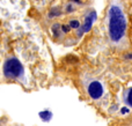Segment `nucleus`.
Segmentation results:
<instances>
[{
    "instance_id": "obj_3",
    "label": "nucleus",
    "mask_w": 132,
    "mask_h": 126,
    "mask_svg": "<svg viewBox=\"0 0 132 126\" xmlns=\"http://www.w3.org/2000/svg\"><path fill=\"white\" fill-rule=\"evenodd\" d=\"M2 73L6 79L9 80H20L24 75V68L21 61L16 57H8L4 62Z\"/></svg>"
},
{
    "instance_id": "obj_14",
    "label": "nucleus",
    "mask_w": 132,
    "mask_h": 126,
    "mask_svg": "<svg viewBox=\"0 0 132 126\" xmlns=\"http://www.w3.org/2000/svg\"><path fill=\"white\" fill-rule=\"evenodd\" d=\"M73 2H77V4H82L81 0H73Z\"/></svg>"
},
{
    "instance_id": "obj_2",
    "label": "nucleus",
    "mask_w": 132,
    "mask_h": 126,
    "mask_svg": "<svg viewBox=\"0 0 132 126\" xmlns=\"http://www.w3.org/2000/svg\"><path fill=\"white\" fill-rule=\"evenodd\" d=\"M82 87L86 92L87 96L97 104H107L108 102V93L105 89L103 82H101L98 79L92 78L86 75L82 79Z\"/></svg>"
},
{
    "instance_id": "obj_12",
    "label": "nucleus",
    "mask_w": 132,
    "mask_h": 126,
    "mask_svg": "<svg viewBox=\"0 0 132 126\" xmlns=\"http://www.w3.org/2000/svg\"><path fill=\"white\" fill-rule=\"evenodd\" d=\"M121 112L123 113V115H126V113H129V109L128 108H122L121 109Z\"/></svg>"
},
{
    "instance_id": "obj_6",
    "label": "nucleus",
    "mask_w": 132,
    "mask_h": 126,
    "mask_svg": "<svg viewBox=\"0 0 132 126\" xmlns=\"http://www.w3.org/2000/svg\"><path fill=\"white\" fill-rule=\"evenodd\" d=\"M51 31H52V35L56 37V38H59L60 37V32H62V24L59 23H55L51 27Z\"/></svg>"
},
{
    "instance_id": "obj_9",
    "label": "nucleus",
    "mask_w": 132,
    "mask_h": 126,
    "mask_svg": "<svg viewBox=\"0 0 132 126\" xmlns=\"http://www.w3.org/2000/svg\"><path fill=\"white\" fill-rule=\"evenodd\" d=\"M74 11H75V7L73 6L72 2H70V4H67L65 6V12L66 13H72V12H74Z\"/></svg>"
},
{
    "instance_id": "obj_10",
    "label": "nucleus",
    "mask_w": 132,
    "mask_h": 126,
    "mask_svg": "<svg viewBox=\"0 0 132 126\" xmlns=\"http://www.w3.org/2000/svg\"><path fill=\"white\" fill-rule=\"evenodd\" d=\"M71 25L70 24H62V32L63 34H68L71 31Z\"/></svg>"
},
{
    "instance_id": "obj_11",
    "label": "nucleus",
    "mask_w": 132,
    "mask_h": 126,
    "mask_svg": "<svg viewBox=\"0 0 132 126\" xmlns=\"http://www.w3.org/2000/svg\"><path fill=\"white\" fill-rule=\"evenodd\" d=\"M60 14H62V12L58 11V8H53V9H51V12H50V17H53V16H59Z\"/></svg>"
},
{
    "instance_id": "obj_7",
    "label": "nucleus",
    "mask_w": 132,
    "mask_h": 126,
    "mask_svg": "<svg viewBox=\"0 0 132 126\" xmlns=\"http://www.w3.org/2000/svg\"><path fill=\"white\" fill-rule=\"evenodd\" d=\"M39 117L42 118V119L44 120V122H49V120L52 118V113L50 112V111H41L39 112Z\"/></svg>"
},
{
    "instance_id": "obj_8",
    "label": "nucleus",
    "mask_w": 132,
    "mask_h": 126,
    "mask_svg": "<svg viewBox=\"0 0 132 126\" xmlns=\"http://www.w3.org/2000/svg\"><path fill=\"white\" fill-rule=\"evenodd\" d=\"M68 24L71 25L72 29H79L80 28V22H79V20H77V19H72V20H70Z\"/></svg>"
},
{
    "instance_id": "obj_4",
    "label": "nucleus",
    "mask_w": 132,
    "mask_h": 126,
    "mask_svg": "<svg viewBox=\"0 0 132 126\" xmlns=\"http://www.w3.org/2000/svg\"><path fill=\"white\" fill-rule=\"evenodd\" d=\"M96 19H97V14H96L95 11H89L88 13L85 15L84 23H82V25H81L84 32H88L89 30L92 29V27H93L94 22L96 21Z\"/></svg>"
},
{
    "instance_id": "obj_1",
    "label": "nucleus",
    "mask_w": 132,
    "mask_h": 126,
    "mask_svg": "<svg viewBox=\"0 0 132 126\" xmlns=\"http://www.w3.org/2000/svg\"><path fill=\"white\" fill-rule=\"evenodd\" d=\"M126 16L123 7L117 1H112L108 11V34L114 43L123 41L126 32Z\"/></svg>"
},
{
    "instance_id": "obj_5",
    "label": "nucleus",
    "mask_w": 132,
    "mask_h": 126,
    "mask_svg": "<svg viewBox=\"0 0 132 126\" xmlns=\"http://www.w3.org/2000/svg\"><path fill=\"white\" fill-rule=\"evenodd\" d=\"M123 101L129 108H132V87H129L123 93Z\"/></svg>"
},
{
    "instance_id": "obj_13",
    "label": "nucleus",
    "mask_w": 132,
    "mask_h": 126,
    "mask_svg": "<svg viewBox=\"0 0 132 126\" xmlns=\"http://www.w3.org/2000/svg\"><path fill=\"white\" fill-rule=\"evenodd\" d=\"M124 58L125 59H132V53H128V55L124 56Z\"/></svg>"
}]
</instances>
